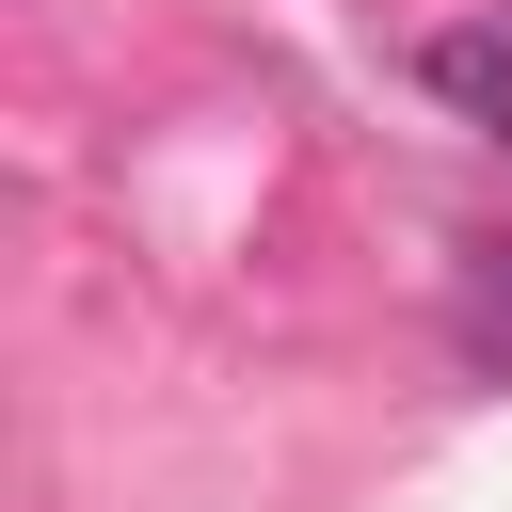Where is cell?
Here are the masks:
<instances>
[{
    "label": "cell",
    "instance_id": "7a4b0ae2",
    "mask_svg": "<svg viewBox=\"0 0 512 512\" xmlns=\"http://www.w3.org/2000/svg\"><path fill=\"white\" fill-rule=\"evenodd\" d=\"M480 336H496V352H512V256H496V304H480Z\"/></svg>",
    "mask_w": 512,
    "mask_h": 512
},
{
    "label": "cell",
    "instance_id": "6da1fadb",
    "mask_svg": "<svg viewBox=\"0 0 512 512\" xmlns=\"http://www.w3.org/2000/svg\"><path fill=\"white\" fill-rule=\"evenodd\" d=\"M432 80H448V96L512 144V48H496V32H448V48H432Z\"/></svg>",
    "mask_w": 512,
    "mask_h": 512
}]
</instances>
